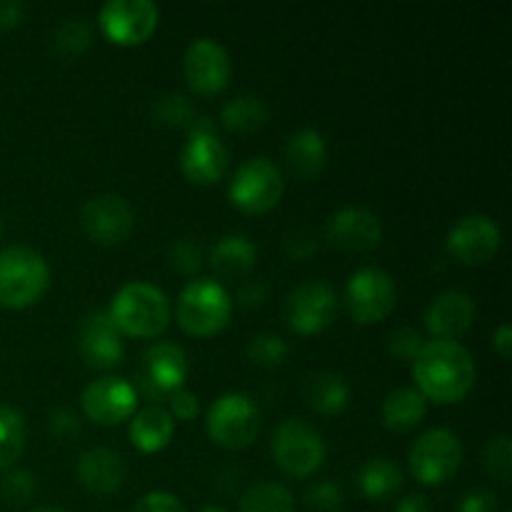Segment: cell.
I'll use <instances>...</instances> for the list:
<instances>
[{"instance_id":"obj_1","label":"cell","mask_w":512,"mask_h":512,"mask_svg":"<svg viewBox=\"0 0 512 512\" xmlns=\"http://www.w3.org/2000/svg\"><path fill=\"white\" fill-rule=\"evenodd\" d=\"M413 378L425 400L458 403L475 385V360L458 340H428L413 360Z\"/></svg>"},{"instance_id":"obj_2","label":"cell","mask_w":512,"mask_h":512,"mask_svg":"<svg viewBox=\"0 0 512 512\" xmlns=\"http://www.w3.org/2000/svg\"><path fill=\"white\" fill-rule=\"evenodd\" d=\"M108 315L123 335L153 338L170 323V300L160 288L143 280L123 285L110 300Z\"/></svg>"},{"instance_id":"obj_3","label":"cell","mask_w":512,"mask_h":512,"mask_svg":"<svg viewBox=\"0 0 512 512\" xmlns=\"http://www.w3.org/2000/svg\"><path fill=\"white\" fill-rule=\"evenodd\" d=\"M50 283V265L38 250L28 245H10L0 250V305L28 308Z\"/></svg>"},{"instance_id":"obj_4","label":"cell","mask_w":512,"mask_h":512,"mask_svg":"<svg viewBox=\"0 0 512 512\" xmlns=\"http://www.w3.org/2000/svg\"><path fill=\"white\" fill-rule=\"evenodd\" d=\"M230 310H233V300L228 290L213 278L190 280L175 305L178 323L183 325L185 333L198 335V338L223 330L230 320Z\"/></svg>"},{"instance_id":"obj_5","label":"cell","mask_w":512,"mask_h":512,"mask_svg":"<svg viewBox=\"0 0 512 512\" xmlns=\"http://www.w3.org/2000/svg\"><path fill=\"white\" fill-rule=\"evenodd\" d=\"M208 435L223 448H245L260 430V410L245 393H223L213 400L205 415Z\"/></svg>"},{"instance_id":"obj_6","label":"cell","mask_w":512,"mask_h":512,"mask_svg":"<svg viewBox=\"0 0 512 512\" xmlns=\"http://www.w3.org/2000/svg\"><path fill=\"white\" fill-rule=\"evenodd\" d=\"M285 190L283 173L270 158H250L238 165L228 185V195L233 205L245 213H265L275 208Z\"/></svg>"},{"instance_id":"obj_7","label":"cell","mask_w":512,"mask_h":512,"mask_svg":"<svg viewBox=\"0 0 512 512\" xmlns=\"http://www.w3.org/2000/svg\"><path fill=\"white\" fill-rule=\"evenodd\" d=\"M338 315V293L328 280H303L295 285L283 303V318L295 333L318 335Z\"/></svg>"},{"instance_id":"obj_8","label":"cell","mask_w":512,"mask_h":512,"mask_svg":"<svg viewBox=\"0 0 512 512\" xmlns=\"http://www.w3.org/2000/svg\"><path fill=\"white\" fill-rule=\"evenodd\" d=\"M410 473L423 485H443L463 463V443L448 428H433L410 448Z\"/></svg>"},{"instance_id":"obj_9","label":"cell","mask_w":512,"mask_h":512,"mask_svg":"<svg viewBox=\"0 0 512 512\" xmlns=\"http://www.w3.org/2000/svg\"><path fill=\"white\" fill-rule=\"evenodd\" d=\"M273 458L293 478H308L323 465L325 443L313 425L288 418L275 428Z\"/></svg>"},{"instance_id":"obj_10","label":"cell","mask_w":512,"mask_h":512,"mask_svg":"<svg viewBox=\"0 0 512 512\" xmlns=\"http://www.w3.org/2000/svg\"><path fill=\"white\" fill-rule=\"evenodd\" d=\"M190 363L178 343H155L143 353L138 368V388L150 400H170V395L183 390L188 380Z\"/></svg>"},{"instance_id":"obj_11","label":"cell","mask_w":512,"mask_h":512,"mask_svg":"<svg viewBox=\"0 0 512 512\" xmlns=\"http://www.w3.org/2000/svg\"><path fill=\"white\" fill-rule=\"evenodd\" d=\"M228 160V148H225V143L215 133L213 120H193V125L188 128V140L183 145V153H180V168H183L185 178L200 185L215 183L228 170Z\"/></svg>"},{"instance_id":"obj_12","label":"cell","mask_w":512,"mask_h":512,"mask_svg":"<svg viewBox=\"0 0 512 512\" xmlns=\"http://www.w3.org/2000/svg\"><path fill=\"white\" fill-rule=\"evenodd\" d=\"M395 280L378 265H365L348 278L345 303L358 323H380L395 308Z\"/></svg>"},{"instance_id":"obj_13","label":"cell","mask_w":512,"mask_h":512,"mask_svg":"<svg viewBox=\"0 0 512 512\" xmlns=\"http://www.w3.org/2000/svg\"><path fill=\"white\" fill-rule=\"evenodd\" d=\"M160 10L153 0H108L100 8V30L113 43L138 45L158 28Z\"/></svg>"},{"instance_id":"obj_14","label":"cell","mask_w":512,"mask_h":512,"mask_svg":"<svg viewBox=\"0 0 512 512\" xmlns=\"http://www.w3.org/2000/svg\"><path fill=\"white\" fill-rule=\"evenodd\" d=\"M80 223L88 238L100 245L123 243L135 228V210L123 195L100 193L95 198L85 200L80 210Z\"/></svg>"},{"instance_id":"obj_15","label":"cell","mask_w":512,"mask_h":512,"mask_svg":"<svg viewBox=\"0 0 512 512\" xmlns=\"http://www.w3.org/2000/svg\"><path fill=\"white\" fill-rule=\"evenodd\" d=\"M500 225L485 213H470L455 220L448 230V250L455 260L465 265H483L498 253Z\"/></svg>"},{"instance_id":"obj_16","label":"cell","mask_w":512,"mask_h":512,"mask_svg":"<svg viewBox=\"0 0 512 512\" xmlns=\"http://www.w3.org/2000/svg\"><path fill=\"white\" fill-rule=\"evenodd\" d=\"M85 415L100 425H118L133 415L138 405V390L118 375H105L85 385L80 395Z\"/></svg>"},{"instance_id":"obj_17","label":"cell","mask_w":512,"mask_h":512,"mask_svg":"<svg viewBox=\"0 0 512 512\" xmlns=\"http://www.w3.org/2000/svg\"><path fill=\"white\" fill-rule=\"evenodd\" d=\"M185 80L198 93H218L230 80V55L218 40L198 38L188 45L183 58Z\"/></svg>"},{"instance_id":"obj_18","label":"cell","mask_w":512,"mask_h":512,"mask_svg":"<svg viewBox=\"0 0 512 512\" xmlns=\"http://www.w3.org/2000/svg\"><path fill=\"white\" fill-rule=\"evenodd\" d=\"M78 348L90 368L105 370L113 368V365H118L123 360V333L113 323L108 310H95V313L85 315L83 325H80Z\"/></svg>"},{"instance_id":"obj_19","label":"cell","mask_w":512,"mask_h":512,"mask_svg":"<svg viewBox=\"0 0 512 512\" xmlns=\"http://www.w3.org/2000/svg\"><path fill=\"white\" fill-rule=\"evenodd\" d=\"M475 323V300L463 290H445L430 300L425 310V328L435 340H455Z\"/></svg>"},{"instance_id":"obj_20","label":"cell","mask_w":512,"mask_h":512,"mask_svg":"<svg viewBox=\"0 0 512 512\" xmlns=\"http://www.w3.org/2000/svg\"><path fill=\"white\" fill-rule=\"evenodd\" d=\"M328 238L343 250H370L383 238V223L373 210L348 205L328 220Z\"/></svg>"},{"instance_id":"obj_21","label":"cell","mask_w":512,"mask_h":512,"mask_svg":"<svg viewBox=\"0 0 512 512\" xmlns=\"http://www.w3.org/2000/svg\"><path fill=\"white\" fill-rule=\"evenodd\" d=\"M78 478L88 490L98 495H110L125 483L123 455L113 448L85 450L78 458Z\"/></svg>"},{"instance_id":"obj_22","label":"cell","mask_w":512,"mask_h":512,"mask_svg":"<svg viewBox=\"0 0 512 512\" xmlns=\"http://www.w3.org/2000/svg\"><path fill=\"white\" fill-rule=\"evenodd\" d=\"M258 248L248 235L228 233L210 250V268L218 278H245L255 268Z\"/></svg>"},{"instance_id":"obj_23","label":"cell","mask_w":512,"mask_h":512,"mask_svg":"<svg viewBox=\"0 0 512 512\" xmlns=\"http://www.w3.org/2000/svg\"><path fill=\"white\" fill-rule=\"evenodd\" d=\"M285 160L298 178H313L328 160V143L315 128H300L285 143Z\"/></svg>"},{"instance_id":"obj_24","label":"cell","mask_w":512,"mask_h":512,"mask_svg":"<svg viewBox=\"0 0 512 512\" xmlns=\"http://www.w3.org/2000/svg\"><path fill=\"white\" fill-rule=\"evenodd\" d=\"M175 420L160 405H148L130 420V440L143 453H158L173 440Z\"/></svg>"},{"instance_id":"obj_25","label":"cell","mask_w":512,"mask_h":512,"mask_svg":"<svg viewBox=\"0 0 512 512\" xmlns=\"http://www.w3.org/2000/svg\"><path fill=\"white\" fill-rule=\"evenodd\" d=\"M303 395L310 408L323 415H335L348 405L350 388L343 375L333 373V370H315V373L305 375Z\"/></svg>"},{"instance_id":"obj_26","label":"cell","mask_w":512,"mask_h":512,"mask_svg":"<svg viewBox=\"0 0 512 512\" xmlns=\"http://www.w3.org/2000/svg\"><path fill=\"white\" fill-rule=\"evenodd\" d=\"M428 415V400L418 388H398L385 395L383 423L395 433L413 430Z\"/></svg>"},{"instance_id":"obj_27","label":"cell","mask_w":512,"mask_h":512,"mask_svg":"<svg viewBox=\"0 0 512 512\" xmlns=\"http://www.w3.org/2000/svg\"><path fill=\"white\" fill-rule=\"evenodd\" d=\"M403 485V473L390 458H373L358 470V488L365 498L385 500L398 493Z\"/></svg>"},{"instance_id":"obj_28","label":"cell","mask_w":512,"mask_h":512,"mask_svg":"<svg viewBox=\"0 0 512 512\" xmlns=\"http://www.w3.org/2000/svg\"><path fill=\"white\" fill-rule=\"evenodd\" d=\"M223 125L238 133H253V130L263 128L268 120V105L258 95H235L233 100L223 105Z\"/></svg>"},{"instance_id":"obj_29","label":"cell","mask_w":512,"mask_h":512,"mask_svg":"<svg viewBox=\"0 0 512 512\" xmlns=\"http://www.w3.org/2000/svg\"><path fill=\"white\" fill-rule=\"evenodd\" d=\"M240 512H295V498L280 483H255L240 498Z\"/></svg>"},{"instance_id":"obj_30","label":"cell","mask_w":512,"mask_h":512,"mask_svg":"<svg viewBox=\"0 0 512 512\" xmlns=\"http://www.w3.org/2000/svg\"><path fill=\"white\" fill-rule=\"evenodd\" d=\"M25 445V420L10 405H0V468H8Z\"/></svg>"},{"instance_id":"obj_31","label":"cell","mask_w":512,"mask_h":512,"mask_svg":"<svg viewBox=\"0 0 512 512\" xmlns=\"http://www.w3.org/2000/svg\"><path fill=\"white\" fill-rule=\"evenodd\" d=\"M153 115L160 120L163 125H193L195 120V108L183 93H163L158 100L153 103Z\"/></svg>"},{"instance_id":"obj_32","label":"cell","mask_w":512,"mask_h":512,"mask_svg":"<svg viewBox=\"0 0 512 512\" xmlns=\"http://www.w3.org/2000/svg\"><path fill=\"white\" fill-rule=\"evenodd\" d=\"M483 465L488 475H493L500 483H508L512 473V443L508 433H500L488 440L483 450Z\"/></svg>"},{"instance_id":"obj_33","label":"cell","mask_w":512,"mask_h":512,"mask_svg":"<svg viewBox=\"0 0 512 512\" xmlns=\"http://www.w3.org/2000/svg\"><path fill=\"white\" fill-rule=\"evenodd\" d=\"M90 40H93V30L83 18L63 20L55 30V48L63 55L83 53V50H88Z\"/></svg>"},{"instance_id":"obj_34","label":"cell","mask_w":512,"mask_h":512,"mask_svg":"<svg viewBox=\"0 0 512 512\" xmlns=\"http://www.w3.org/2000/svg\"><path fill=\"white\" fill-rule=\"evenodd\" d=\"M245 353L255 365H268L270 368V365L283 363L285 355H288V343L275 333H260L250 338Z\"/></svg>"},{"instance_id":"obj_35","label":"cell","mask_w":512,"mask_h":512,"mask_svg":"<svg viewBox=\"0 0 512 512\" xmlns=\"http://www.w3.org/2000/svg\"><path fill=\"white\" fill-rule=\"evenodd\" d=\"M35 488H38L35 475L23 468L8 470V473L3 475V480H0V495H3L8 503H28L35 495Z\"/></svg>"},{"instance_id":"obj_36","label":"cell","mask_w":512,"mask_h":512,"mask_svg":"<svg viewBox=\"0 0 512 512\" xmlns=\"http://www.w3.org/2000/svg\"><path fill=\"white\" fill-rule=\"evenodd\" d=\"M305 500H308L310 508L320 512H338L343 508L345 495H343V488H340L338 483H333V480H318V483H313L308 488Z\"/></svg>"},{"instance_id":"obj_37","label":"cell","mask_w":512,"mask_h":512,"mask_svg":"<svg viewBox=\"0 0 512 512\" xmlns=\"http://www.w3.org/2000/svg\"><path fill=\"white\" fill-rule=\"evenodd\" d=\"M168 258H170V265H173L175 270L190 275V273H195L200 265H203V250H200V245L195 243V240L180 238L170 245Z\"/></svg>"},{"instance_id":"obj_38","label":"cell","mask_w":512,"mask_h":512,"mask_svg":"<svg viewBox=\"0 0 512 512\" xmlns=\"http://www.w3.org/2000/svg\"><path fill=\"white\" fill-rule=\"evenodd\" d=\"M425 345L423 335L415 328H398L390 333L388 338V353L395 355L400 360H415V355L420 353V348Z\"/></svg>"},{"instance_id":"obj_39","label":"cell","mask_w":512,"mask_h":512,"mask_svg":"<svg viewBox=\"0 0 512 512\" xmlns=\"http://www.w3.org/2000/svg\"><path fill=\"white\" fill-rule=\"evenodd\" d=\"M133 512H185L180 500L175 495L163 493V490H155V493L143 495V498L135 503Z\"/></svg>"},{"instance_id":"obj_40","label":"cell","mask_w":512,"mask_h":512,"mask_svg":"<svg viewBox=\"0 0 512 512\" xmlns=\"http://www.w3.org/2000/svg\"><path fill=\"white\" fill-rule=\"evenodd\" d=\"M455 512H498V498H495L493 490H468V493L460 498L458 510Z\"/></svg>"},{"instance_id":"obj_41","label":"cell","mask_w":512,"mask_h":512,"mask_svg":"<svg viewBox=\"0 0 512 512\" xmlns=\"http://www.w3.org/2000/svg\"><path fill=\"white\" fill-rule=\"evenodd\" d=\"M285 248H288V253L293 258H308L310 253L318 250V235L310 228H295L285 238Z\"/></svg>"},{"instance_id":"obj_42","label":"cell","mask_w":512,"mask_h":512,"mask_svg":"<svg viewBox=\"0 0 512 512\" xmlns=\"http://www.w3.org/2000/svg\"><path fill=\"white\" fill-rule=\"evenodd\" d=\"M50 433L55 435V438L65 440L70 438V435H78L80 433V420L78 415L73 413V410L68 408H58L50 413Z\"/></svg>"},{"instance_id":"obj_43","label":"cell","mask_w":512,"mask_h":512,"mask_svg":"<svg viewBox=\"0 0 512 512\" xmlns=\"http://www.w3.org/2000/svg\"><path fill=\"white\" fill-rule=\"evenodd\" d=\"M168 405L170 415H175L178 420H193L198 415V398H195V393H188V390H178V393L170 395Z\"/></svg>"},{"instance_id":"obj_44","label":"cell","mask_w":512,"mask_h":512,"mask_svg":"<svg viewBox=\"0 0 512 512\" xmlns=\"http://www.w3.org/2000/svg\"><path fill=\"white\" fill-rule=\"evenodd\" d=\"M265 298H268V283L265 280H248L238 293V303L245 305V308H258V305H263Z\"/></svg>"},{"instance_id":"obj_45","label":"cell","mask_w":512,"mask_h":512,"mask_svg":"<svg viewBox=\"0 0 512 512\" xmlns=\"http://www.w3.org/2000/svg\"><path fill=\"white\" fill-rule=\"evenodd\" d=\"M23 20V3L20 0H0V30H10Z\"/></svg>"},{"instance_id":"obj_46","label":"cell","mask_w":512,"mask_h":512,"mask_svg":"<svg viewBox=\"0 0 512 512\" xmlns=\"http://www.w3.org/2000/svg\"><path fill=\"white\" fill-rule=\"evenodd\" d=\"M493 348H495V353H498L503 360L510 358V353H512V328L508 323H500L498 328H495Z\"/></svg>"},{"instance_id":"obj_47","label":"cell","mask_w":512,"mask_h":512,"mask_svg":"<svg viewBox=\"0 0 512 512\" xmlns=\"http://www.w3.org/2000/svg\"><path fill=\"white\" fill-rule=\"evenodd\" d=\"M393 512H430V503L425 495H408L395 505Z\"/></svg>"},{"instance_id":"obj_48","label":"cell","mask_w":512,"mask_h":512,"mask_svg":"<svg viewBox=\"0 0 512 512\" xmlns=\"http://www.w3.org/2000/svg\"><path fill=\"white\" fill-rule=\"evenodd\" d=\"M30 512H68L63 508H55V505H43V508H33Z\"/></svg>"},{"instance_id":"obj_49","label":"cell","mask_w":512,"mask_h":512,"mask_svg":"<svg viewBox=\"0 0 512 512\" xmlns=\"http://www.w3.org/2000/svg\"><path fill=\"white\" fill-rule=\"evenodd\" d=\"M200 512H228V510L220 508V505H205V508L200 510Z\"/></svg>"},{"instance_id":"obj_50","label":"cell","mask_w":512,"mask_h":512,"mask_svg":"<svg viewBox=\"0 0 512 512\" xmlns=\"http://www.w3.org/2000/svg\"><path fill=\"white\" fill-rule=\"evenodd\" d=\"M0 233H3V218H0Z\"/></svg>"}]
</instances>
